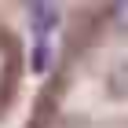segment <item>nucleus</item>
I'll return each mask as SVG.
<instances>
[{
    "label": "nucleus",
    "instance_id": "2",
    "mask_svg": "<svg viewBox=\"0 0 128 128\" xmlns=\"http://www.w3.org/2000/svg\"><path fill=\"white\" fill-rule=\"evenodd\" d=\"M48 55H51L48 40H40V44H37V55H33V66H37V70H48Z\"/></svg>",
    "mask_w": 128,
    "mask_h": 128
},
{
    "label": "nucleus",
    "instance_id": "1",
    "mask_svg": "<svg viewBox=\"0 0 128 128\" xmlns=\"http://www.w3.org/2000/svg\"><path fill=\"white\" fill-rule=\"evenodd\" d=\"M59 8H51V4H37V8H30V22H33V33H37V40H44L51 30H59Z\"/></svg>",
    "mask_w": 128,
    "mask_h": 128
}]
</instances>
